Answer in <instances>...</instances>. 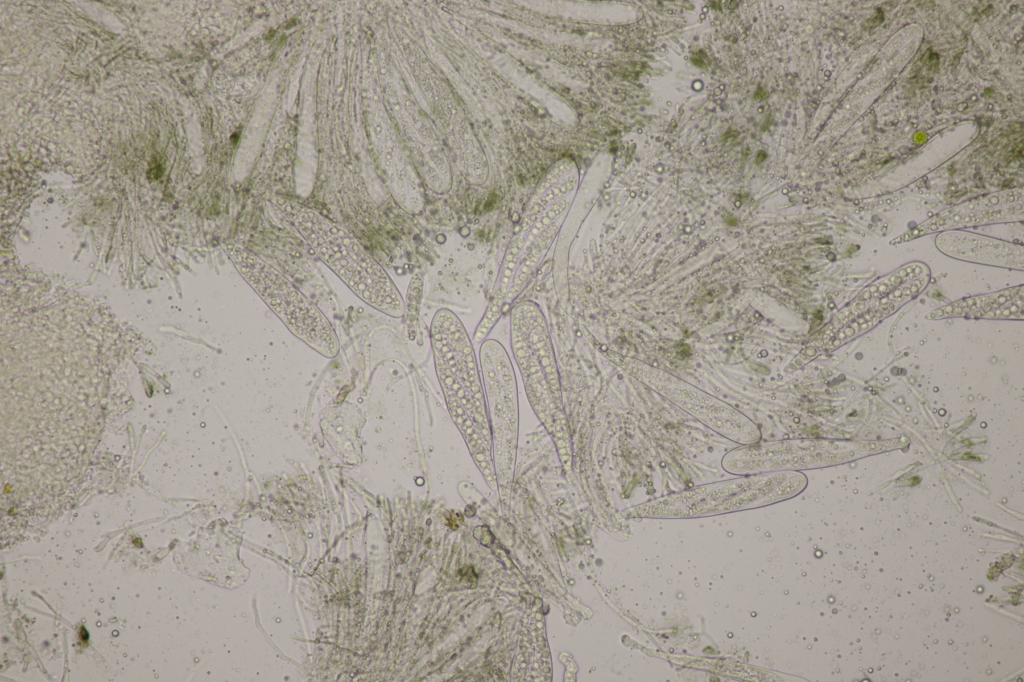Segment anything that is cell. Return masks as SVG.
Masks as SVG:
<instances>
[{"label": "cell", "mask_w": 1024, "mask_h": 682, "mask_svg": "<svg viewBox=\"0 0 1024 682\" xmlns=\"http://www.w3.org/2000/svg\"><path fill=\"white\" fill-rule=\"evenodd\" d=\"M430 339L435 370L451 418L471 453L483 463L490 454L492 436L471 340L460 319L446 308L435 313Z\"/></svg>", "instance_id": "cell-1"}, {"label": "cell", "mask_w": 1024, "mask_h": 682, "mask_svg": "<svg viewBox=\"0 0 1024 682\" xmlns=\"http://www.w3.org/2000/svg\"><path fill=\"white\" fill-rule=\"evenodd\" d=\"M510 334L529 402L551 436L563 444L569 436L559 374L547 322L535 302L523 300L513 307Z\"/></svg>", "instance_id": "cell-2"}, {"label": "cell", "mask_w": 1024, "mask_h": 682, "mask_svg": "<svg viewBox=\"0 0 1024 682\" xmlns=\"http://www.w3.org/2000/svg\"><path fill=\"white\" fill-rule=\"evenodd\" d=\"M295 225L320 260L362 301L391 317L403 316L405 303L396 285L355 238L315 214H299Z\"/></svg>", "instance_id": "cell-3"}, {"label": "cell", "mask_w": 1024, "mask_h": 682, "mask_svg": "<svg viewBox=\"0 0 1024 682\" xmlns=\"http://www.w3.org/2000/svg\"><path fill=\"white\" fill-rule=\"evenodd\" d=\"M229 255L242 277L297 338L322 356L339 353L337 335L319 308L277 269L250 250L229 246Z\"/></svg>", "instance_id": "cell-4"}, {"label": "cell", "mask_w": 1024, "mask_h": 682, "mask_svg": "<svg viewBox=\"0 0 1024 682\" xmlns=\"http://www.w3.org/2000/svg\"><path fill=\"white\" fill-rule=\"evenodd\" d=\"M480 365L492 445L499 454H511L517 443L519 413L510 358L498 341L487 339L480 348Z\"/></svg>", "instance_id": "cell-5"}]
</instances>
